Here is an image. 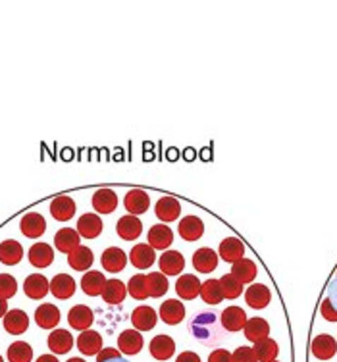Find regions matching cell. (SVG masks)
Wrapping results in <instances>:
<instances>
[{
  "label": "cell",
  "mask_w": 337,
  "mask_h": 362,
  "mask_svg": "<svg viewBox=\"0 0 337 362\" xmlns=\"http://www.w3.org/2000/svg\"><path fill=\"white\" fill-rule=\"evenodd\" d=\"M129 260H131V264H134L137 270H147V268H150V266L155 264V249H153L150 245L145 243L135 245L134 249H131V252H129Z\"/></svg>",
  "instance_id": "obj_9"
},
{
  "label": "cell",
  "mask_w": 337,
  "mask_h": 362,
  "mask_svg": "<svg viewBox=\"0 0 337 362\" xmlns=\"http://www.w3.org/2000/svg\"><path fill=\"white\" fill-rule=\"evenodd\" d=\"M270 299H272V293L268 289L266 286H262V284H254V286L247 287L245 293V300L247 305L251 308H266L270 305Z\"/></svg>",
  "instance_id": "obj_20"
},
{
  "label": "cell",
  "mask_w": 337,
  "mask_h": 362,
  "mask_svg": "<svg viewBox=\"0 0 337 362\" xmlns=\"http://www.w3.org/2000/svg\"><path fill=\"white\" fill-rule=\"evenodd\" d=\"M143 335L137 329H126V332H122L118 337V347L119 351L124 353V355H137L141 353V349H143Z\"/></svg>",
  "instance_id": "obj_17"
},
{
  "label": "cell",
  "mask_w": 337,
  "mask_h": 362,
  "mask_svg": "<svg viewBox=\"0 0 337 362\" xmlns=\"http://www.w3.org/2000/svg\"><path fill=\"white\" fill-rule=\"evenodd\" d=\"M232 276L237 279L239 284H251L254 278H256V264H254L253 260H249V258H239L232 264Z\"/></svg>",
  "instance_id": "obj_31"
},
{
  "label": "cell",
  "mask_w": 337,
  "mask_h": 362,
  "mask_svg": "<svg viewBox=\"0 0 337 362\" xmlns=\"http://www.w3.org/2000/svg\"><path fill=\"white\" fill-rule=\"evenodd\" d=\"M0 362H4V358H2V356H0Z\"/></svg>",
  "instance_id": "obj_56"
},
{
  "label": "cell",
  "mask_w": 337,
  "mask_h": 362,
  "mask_svg": "<svg viewBox=\"0 0 337 362\" xmlns=\"http://www.w3.org/2000/svg\"><path fill=\"white\" fill-rule=\"evenodd\" d=\"M174 243V231L164 223H156L148 230V245L156 251H166Z\"/></svg>",
  "instance_id": "obj_5"
},
{
  "label": "cell",
  "mask_w": 337,
  "mask_h": 362,
  "mask_svg": "<svg viewBox=\"0 0 337 362\" xmlns=\"http://www.w3.org/2000/svg\"><path fill=\"white\" fill-rule=\"evenodd\" d=\"M73 347V337L68 329H54L49 335V349L54 355H66Z\"/></svg>",
  "instance_id": "obj_30"
},
{
  "label": "cell",
  "mask_w": 337,
  "mask_h": 362,
  "mask_svg": "<svg viewBox=\"0 0 337 362\" xmlns=\"http://www.w3.org/2000/svg\"><path fill=\"white\" fill-rule=\"evenodd\" d=\"M105 362H127L126 358H122V356H116V358H110V361H105Z\"/></svg>",
  "instance_id": "obj_54"
},
{
  "label": "cell",
  "mask_w": 337,
  "mask_h": 362,
  "mask_svg": "<svg viewBox=\"0 0 337 362\" xmlns=\"http://www.w3.org/2000/svg\"><path fill=\"white\" fill-rule=\"evenodd\" d=\"M208 362H233L232 353H227L225 349H216L208 356Z\"/></svg>",
  "instance_id": "obj_48"
},
{
  "label": "cell",
  "mask_w": 337,
  "mask_h": 362,
  "mask_svg": "<svg viewBox=\"0 0 337 362\" xmlns=\"http://www.w3.org/2000/svg\"><path fill=\"white\" fill-rule=\"evenodd\" d=\"M191 332L203 345L214 347L225 339V329L214 313H201L191 322Z\"/></svg>",
  "instance_id": "obj_1"
},
{
  "label": "cell",
  "mask_w": 337,
  "mask_h": 362,
  "mask_svg": "<svg viewBox=\"0 0 337 362\" xmlns=\"http://www.w3.org/2000/svg\"><path fill=\"white\" fill-rule=\"evenodd\" d=\"M176 353V341L170 335H156L150 341V355L156 361H168Z\"/></svg>",
  "instance_id": "obj_26"
},
{
  "label": "cell",
  "mask_w": 337,
  "mask_h": 362,
  "mask_svg": "<svg viewBox=\"0 0 337 362\" xmlns=\"http://www.w3.org/2000/svg\"><path fill=\"white\" fill-rule=\"evenodd\" d=\"M243 332H245V337L249 341H262V339H266L268 334H270V324H268L264 318H249L243 327Z\"/></svg>",
  "instance_id": "obj_35"
},
{
  "label": "cell",
  "mask_w": 337,
  "mask_h": 362,
  "mask_svg": "<svg viewBox=\"0 0 337 362\" xmlns=\"http://www.w3.org/2000/svg\"><path fill=\"white\" fill-rule=\"evenodd\" d=\"M49 291L60 300L70 299V297H73V293H76V279L68 276V274H57L49 281Z\"/></svg>",
  "instance_id": "obj_2"
},
{
  "label": "cell",
  "mask_w": 337,
  "mask_h": 362,
  "mask_svg": "<svg viewBox=\"0 0 337 362\" xmlns=\"http://www.w3.org/2000/svg\"><path fill=\"white\" fill-rule=\"evenodd\" d=\"M116 231H118V235L122 239H126V241H135V239H139L141 233H143V223L137 216H124L118 220V226H116Z\"/></svg>",
  "instance_id": "obj_24"
},
{
  "label": "cell",
  "mask_w": 337,
  "mask_h": 362,
  "mask_svg": "<svg viewBox=\"0 0 337 362\" xmlns=\"http://www.w3.org/2000/svg\"><path fill=\"white\" fill-rule=\"evenodd\" d=\"M272 362H278V361H272Z\"/></svg>",
  "instance_id": "obj_57"
},
{
  "label": "cell",
  "mask_w": 337,
  "mask_h": 362,
  "mask_svg": "<svg viewBox=\"0 0 337 362\" xmlns=\"http://www.w3.org/2000/svg\"><path fill=\"white\" fill-rule=\"evenodd\" d=\"M50 214L58 222H68L76 216V202L71 197H57L54 201L50 202Z\"/></svg>",
  "instance_id": "obj_11"
},
{
  "label": "cell",
  "mask_w": 337,
  "mask_h": 362,
  "mask_svg": "<svg viewBox=\"0 0 337 362\" xmlns=\"http://www.w3.org/2000/svg\"><path fill=\"white\" fill-rule=\"evenodd\" d=\"M204 233V223L201 218L197 216H185L179 222V235L185 239V241H199Z\"/></svg>",
  "instance_id": "obj_32"
},
{
  "label": "cell",
  "mask_w": 337,
  "mask_h": 362,
  "mask_svg": "<svg viewBox=\"0 0 337 362\" xmlns=\"http://www.w3.org/2000/svg\"><path fill=\"white\" fill-rule=\"evenodd\" d=\"M105 286H106V278L102 272L89 270L87 274H85L83 278H81V289H83L85 295H89V297L102 295Z\"/></svg>",
  "instance_id": "obj_27"
},
{
  "label": "cell",
  "mask_w": 337,
  "mask_h": 362,
  "mask_svg": "<svg viewBox=\"0 0 337 362\" xmlns=\"http://www.w3.org/2000/svg\"><path fill=\"white\" fill-rule=\"evenodd\" d=\"M68 362H85V361H83V358H79V356H76V358H70Z\"/></svg>",
  "instance_id": "obj_55"
},
{
  "label": "cell",
  "mask_w": 337,
  "mask_h": 362,
  "mask_svg": "<svg viewBox=\"0 0 337 362\" xmlns=\"http://www.w3.org/2000/svg\"><path fill=\"white\" fill-rule=\"evenodd\" d=\"M58 322H60V310L54 305L47 303L35 310V324L42 329H52L58 326Z\"/></svg>",
  "instance_id": "obj_34"
},
{
  "label": "cell",
  "mask_w": 337,
  "mask_h": 362,
  "mask_svg": "<svg viewBox=\"0 0 337 362\" xmlns=\"http://www.w3.org/2000/svg\"><path fill=\"white\" fill-rule=\"evenodd\" d=\"M158 316H160L164 324H168V326H177V324L183 322V318H185V307H183L182 300L177 299L164 300L160 305V313H158Z\"/></svg>",
  "instance_id": "obj_6"
},
{
  "label": "cell",
  "mask_w": 337,
  "mask_h": 362,
  "mask_svg": "<svg viewBox=\"0 0 337 362\" xmlns=\"http://www.w3.org/2000/svg\"><path fill=\"white\" fill-rule=\"evenodd\" d=\"M168 279L166 276L162 274V272H153V274H148L147 276V289H148V297H162V295H166L168 291Z\"/></svg>",
  "instance_id": "obj_40"
},
{
  "label": "cell",
  "mask_w": 337,
  "mask_h": 362,
  "mask_svg": "<svg viewBox=\"0 0 337 362\" xmlns=\"http://www.w3.org/2000/svg\"><path fill=\"white\" fill-rule=\"evenodd\" d=\"M54 260V251L47 243H35L29 249V262L35 268H47Z\"/></svg>",
  "instance_id": "obj_33"
},
{
  "label": "cell",
  "mask_w": 337,
  "mask_h": 362,
  "mask_svg": "<svg viewBox=\"0 0 337 362\" xmlns=\"http://www.w3.org/2000/svg\"><path fill=\"white\" fill-rule=\"evenodd\" d=\"M78 349L79 353H83L85 356L99 355L100 349H102V337L95 329H85L83 334H79L78 337Z\"/></svg>",
  "instance_id": "obj_19"
},
{
  "label": "cell",
  "mask_w": 337,
  "mask_h": 362,
  "mask_svg": "<svg viewBox=\"0 0 337 362\" xmlns=\"http://www.w3.org/2000/svg\"><path fill=\"white\" fill-rule=\"evenodd\" d=\"M20 230L29 239H39L47 231V220L39 212H29V214L21 218Z\"/></svg>",
  "instance_id": "obj_4"
},
{
  "label": "cell",
  "mask_w": 337,
  "mask_h": 362,
  "mask_svg": "<svg viewBox=\"0 0 337 362\" xmlns=\"http://www.w3.org/2000/svg\"><path fill=\"white\" fill-rule=\"evenodd\" d=\"M156 322H158V316H156L155 308L137 307L131 313V324L137 332H150L156 326Z\"/></svg>",
  "instance_id": "obj_16"
},
{
  "label": "cell",
  "mask_w": 337,
  "mask_h": 362,
  "mask_svg": "<svg viewBox=\"0 0 337 362\" xmlns=\"http://www.w3.org/2000/svg\"><path fill=\"white\" fill-rule=\"evenodd\" d=\"M37 362H58V358L54 355H41Z\"/></svg>",
  "instance_id": "obj_53"
},
{
  "label": "cell",
  "mask_w": 337,
  "mask_h": 362,
  "mask_svg": "<svg viewBox=\"0 0 337 362\" xmlns=\"http://www.w3.org/2000/svg\"><path fill=\"white\" fill-rule=\"evenodd\" d=\"M253 351L259 362H272L276 361V356H278V351H280V349H278V343H276L274 339L266 337V339H262V341L254 343Z\"/></svg>",
  "instance_id": "obj_39"
},
{
  "label": "cell",
  "mask_w": 337,
  "mask_h": 362,
  "mask_svg": "<svg viewBox=\"0 0 337 362\" xmlns=\"http://www.w3.org/2000/svg\"><path fill=\"white\" fill-rule=\"evenodd\" d=\"M220 324L225 332H239L243 329L247 324V314L243 308L239 307H227L220 316Z\"/></svg>",
  "instance_id": "obj_14"
},
{
  "label": "cell",
  "mask_w": 337,
  "mask_h": 362,
  "mask_svg": "<svg viewBox=\"0 0 337 362\" xmlns=\"http://www.w3.org/2000/svg\"><path fill=\"white\" fill-rule=\"evenodd\" d=\"M54 245L60 252L70 255L73 249L79 247V233L78 230H71V228H64L54 235Z\"/></svg>",
  "instance_id": "obj_38"
},
{
  "label": "cell",
  "mask_w": 337,
  "mask_h": 362,
  "mask_svg": "<svg viewBox=\"0 0 337 362\" xmlns=\"http://www.w3.org/2000/svg\"><path fill=\"white\" fill-rule=\"evenodd\" d=\"M8 361L10 362H31L33 358V349L25 341H16L8 347Z\"/></svg>",
  "instance_id": "obj_42"
},
{
  "label": "cell",
  "mask_w": 337,
  "mask_h": 362,
  "mask_svg": "<svg viewBox=\"0 0 337 362\" xmlns=\"http://www.w3.org/2000/svg\"><path fill=\"white\" fill-rule=\"evenodd\" d=\"M201 297L208 305H218V303H222L224 300V293H222L218 279H206L203 286H201Z\"/></svg>",
  "instance_id": "obj_41"
},
{
  "label": "cell",
  "mask_w": 337,
  "mask_h": 362,
  "mask_svg": "<svg viewBox=\"0 0 337 362\" xmlns=\"http://www.w3.org/2000/svg\"><path fill=\"white\" fill-rule=\"evenodd\" d=\"M18 293V281L10 274H0V297L2 299H12Z\"/></svg>",
  "instance_id": "obj_45"
},
{
  "label": "cell",
  "mask_w": 337,
  "mask_h": 362,
  "mask_svg": "<svg viewBox=\"0 0 337 362\" xmlns=\"http://www.w3.org/2000/svg\"><path fill=\"white\" fill-rule=\"evenodd\" d=\"M23 291L28 295L29 299L41 300L47 297L49 293V279L45 278L42 274H31L23 281Z\"/></svg>",
  "instance_id": "obj_8"
},
{
  "label": "cell",
  "mask_w": 337,
  "mask_h": 362,
  "mask_svg": "<svg viewBox=\"0 0 337 362\" xmlns=\"http://www.w3.org/2000/svg\"><path fill=\"white\" fill-rule=\"evenodd\" d=\"M155 212L160 222H174L182 214V204L176 197H162L160 201L156 202Z\"/></svg>",
  "instance_id": "obj_7"
},
{
  "label": "cell",
  "mask_w": 337,
  "mask_h": 362,
  "mask_svg": "<svg viewBox=\"0 0 337 362\" xmlns=\"http://www.w3.org/2000/svg\"><path fill=\"white\" fill-rule=\"evenodd\" d=\"M102 231V220L97 214H83L78 222V233L85 239H95Z\"/></svg>",
  "instance_id": "obj_36"
},
{
  "label": "cell",
  "mask_w": 337,
  "mask_h": 362,
  "mask_svg": "<svg viewBox=\"0 0 337 362\" xmlns=\"http://www.w3.org/2000/svg\"><path fill=\"white\" fill-rule=\"evenodd\" d=\"M220 287H222V293H224V299H237L239 295L243 293V284H239L237 279L233 278L232 274H225L218 279Z\"/></svg>",
  "instance_id": "obj_44"
},
{
  "label": "cell",
  "mask_w": 337,
  "mask_h": 362,
  "mask_svg": "<svg viewBox=\"0 0 337 362\" xmlns=\"http://www.w3.org/2000/svg\"><path fill=\"white\" fill-rule=\"evenodd\" d=\"M310 349H312V355L317 356V358H320V361H330L331 356H336L337 343L336 339L328 334L317 335V337L312 339Z\"/></svg>",
  "instance_id": "obj_13"
},
{
  "label": "cell",
  "mask_w": 337,
  "mask_h": 362,
  "mask_svg": "<svg viewBox=\"0 0 337 362\" xmlns=\"http://www.w3.org/2000/svg\"><path fill=\"white\" fill-rule=\"evenodd\" d=\"M127 295V287L124 281H119V279H106V286L105 291H102V299H105L106 305H119V303H124L126 300Z\"/></svg>",
  "instance_id": "obj_37"
},
{
  "label": "cell",
  "mask_w": 337,
  "mask_h": 362,
  "mask_svg": "<svg viewBox=\"0 0 337 362\" xmlns=\"http://www.w3.org/2000/svg\"><path fill=\"white\" fill-rule=\"evenodd\" d=\"M176 362H201V356L197 353H193V351H185V353L177 356Z\"/></svg>",
  "instance_id": "obj_51"
},
{
  "label": "cell",
  "mask_w": 337,
  "mask_h": 362,
  "mask_svg": "<svg viewBox=\"0 0 337 362\" xmlns=\"http://www.w3.org/2000/svg\"><path fill=\"white\" fill-rule=\"evenodd\" d=\"M118 206V195L114 193L112 189H99L93 195V209L97 210L99 214H112Z\"/></svg>",
  "instance_id": "obj_12"
},
{
  "label": "cell",
  "mask_w": 337,
  "mask_h": 362,
  "mask_svg": "<svg viewBox=\"0 0 337 362\" xmlns=\"http://www.w3.org/2000/svg\"><path fill=\"white\" fill-rule=\"evenodd\" d=\"M124 204H126V210L131 216H141L150 206V197L143 189H131L124 199Z\"/></svg>",
  "instance_id": "obj_3"
},
{
  "label": "cell",
  "mask_w": 337,
  "mask_h": 362,
  "mask_svg": "<svg viewBox=\"0 0 337 362\" xmlns=\"http://www.w3.org/2000/svg\"><path fill=\"white\" fill-rule=\"evenodd\" d=\"M160 272L164 276H179L185 266V258L182 252L177 251H166L158 260Z\"/></svg>",
  "instance_id": "obj_23"
},
{
  "label": "cell",
  "mask_w": 337,
  "mask_h": 362,
  "mask_svg": "<svg viewBox=\"0 0 337 362\" xmlns=\"http://www.w3.org/2000/svg\"><path fill=\"white\" fill-rule=\"evenodd\" d=\"M193 266L195 270L203 272V274H211L218 268V252L212 251L208 247H203L199 249L195 255H193Z\"/></svg>",
  "instance_id": "obj_21"
},
{
  "label": "cell",
  "mask_w": 337,
  "mask_h": 362,
  "mask_svg": "<svg viewBox=\"0 0 337 362\" xmlns=\"http://www.w3.org/2000/svg\"><path fill=\"white\" fill-rule=\"evenodd\" d=\"M100 262H102V268L106 272H112V274H118L127 266V257L126 252L122 251L119 247H110V249H106L102 252V258H100Z\"/></svg>",
  "instance_id": "obj_22"
},
{
  "label": "cell",
  "mask_w": 337,
  "mask_h": 362,
  "mask_svg": "<svg viewBox=\"0 0 337 362\" xmlns=\"http://www.w3.org/2000/svg\"><path fill=\"white\" fill-rule=\"evenodd\" d=\"M93 320H95V314H93L91 308L85 307V305H76V307L68 313V322H70V326L73 327V329H78V332L89 329V327L93 326Z\"/></svg>",
  "instance_id": "obj_15"
},
{
  "label": "cell",
  "mask_w": 337,
  "mask_h": 362,
  "mask_svg": "<svg viewBox=\"0 0 337 362\" xmlns=\"http://www.w3.org/2000/svg\"><path fill=\"white\" fill-rule=\"evenodd\" d=\"M116 356H122L119 355V351H116V349H100V353L97 355V362L110 361V358H116Z\"/></svg>",
  "instance_id": "obj_49"
},
{
  "label": "cell",
  "mask_w": 337,
  "mask_h": 362,
  "mask_svg": "<svg viewBox=\"0 0 337 362\" xmlns=\"http://www.w3.org/2000/svg\"><path fill=\"white\" fill-rule=\"evenodd\" d=\"M29 327V318L28 314L23 313L21 308H14V310H8L4 316V329L8 334L12 335H21L28 332Z\"/></svg>",
  "instance_id": "obj_18"
},
{
  "label": "cell",
  "mask_w": 337,
  "mask_h": 362,
  "mask_svg": "<svg viewBox=\"0 0 337 362\" xmlns=\"http://www.w3.org/2000/svg\"><path fill=\"white\" fill-rule=\"evenodd\" d=\"M201 281L193 274H183L176 281V291L183 300H193L201 295Z\"/></svg>",
  "instance_id": "obj_10"
},
{
  "label": "cell",
  "mask_w": 337,
  "mask_h": 362,
  "mask_svg": "<svg viewBox=\"0 0 337 362\" xmlns=\"http://www.w3.org/2000/svg\"><path fill=\"white\" fill-rule=\"evenodd\" d=\"M320 313L328 322H337V310L333 308V305L330 303V299H324L322 305H320Z\"/></svg>",
  "instance_id": "obj_47"
},
{
  "label": "cell",
  "mask_w": 337,
  "mask_h": 362,
  "mask_svg": "<svg viewBox=\"0 0 337 362\" xmlns=\"http://www.w3.org/2000/svg\"><path fill=\"white\" fill-rule=\"evenodd\" d=\"M93 262H95V257H93V251L89 247H83V245H79L78 249H73V251L68 255V264L70 268L78 272H89L91 270Z\"/></svg>",
  "instance_id": "obj_25"
},
{
  "label": "cell",
  "mask_w": 337,
  "mask_h": 362,
  "mask_svg": "<svg viewBox=\"0 0 337 362\" xmlns=\"http://www.w3.org/2000/svg\"><path fill=\"white\" fill-rule=\"evenodd\" d=\"M23 258V247L14 239H6L0 243V262L6 266L20 264Z\"/></svg>",
  "instance_id": "obj_29"
},
{
  "label": "cell",
  "mask_w": 337,
  "mask_h": 362,
  "mask_svg": "<svg viewBox=\"0 0 337 362\" xmlns=\"http://www.w3.org/2000/svg\"><path fill=\"white\" fill-rule=\"evenodd\" d=\"M243 255H245V245L237 237H227L220 243V257L230 264H233L239 258H243Z\"/></svg>",
  "instance_id": "obj_28"
},
{
  "label": "cell",
  "mask_w": 337,
  "mask_h": 362,
  "mask_svg": "<svg viewBox=\"0 0 337 362\" xmlns=\"http://www.w3.org/2000/svg\"><path fill=\"white\" fill-rule=\"evenodd\" d=\"M233 362H259L256 355H254L253 347H239L235 349V353L232 355Z\"/></svg>",
  "instance_id": "obj_46"
},
{
  "label": "cell",
  "mask_w": 337,
  "mask_h": 362,
  "mask_svg": "<svg viewBox=\"0 0 337 362\" xmlns=\"http://www.w3.org/2000/svg\"><path fill=\"white\" fill-rule=\"evenodd\" d=\"M328 299H330V303L337 310V276L331 279L330 286H328Z\"/></svg>",
  "instance_id": "obj_50"
},
{
  "label": "cell",
  "mask_w": 337,
  "mask_h": 362,
  "mask_svg": "<svg viewBox=\"0 0 337 362\" xmlns=\"http://www.w3.org/2000/svg\"><path fill=\"white\" fill-rule=\"evenodd\" d=\"M8 313V300L0 297V318H4Z\"/></svg>",
  "instance_id": "obj_52"
},
{
  "label": "cell",
  "mask_w": 337,
  "mask_h": 362,
  "mask_svg": "<svg viewBox=\"0 0 337 362\" xmlns=\"http://www.w3.org/2000/svg\"><path fill=\"white\" fill-rule=\"evenodd\" d=\"M127 293H129L135 300L147 299L148 297L147 276H143V274H135L134 278L129 279V284H127Z\"/></svg>",
  "instance_id": "obj_43"
}]
</instances>
